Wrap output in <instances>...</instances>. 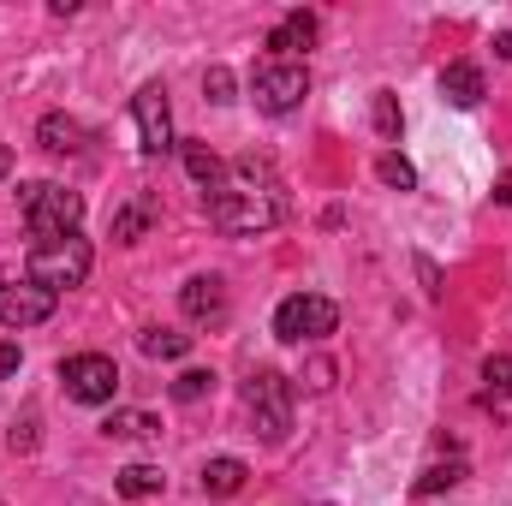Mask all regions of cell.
Masks as SVG:
<instances>
[{"mask_svg": "<svg viewBox=\"0 0 512 506\" xmlns=\"http://www.w3.org/2000/svg\"><path fill=\"white\" fill-rule=\"evenodd\" d=\"M239 173H245L251 185H221V191H209V197H203L209 221H215L221 233H233V239H251V233L280 227V215H286L280 185H274V179H262V185H256V155L239 161Z\"/></svg>", "mask_w": 512, "mask_h": 506, "instance_id": "cell-1", "label": "cell"}, {"mask_svg": "<svg viewBox=\"0 0 512 506\" xmlns=\"http://www.w3.org/2000/svg\"><path fill=\"white\" fill-rule=\"evenodd\" d=\"M18 215H24V227H30L36 245H42V239H66V233H78V221H84V197L66 191V185H54V179H36V185L18 191Z\"/></svg>", "mask_w": 512, "mask_h": 506, "instance_id": "cell-2", "label": "cell"}, {"mask_svg": "<svg viewBox=\"0 0 512 506\" xmlns=\"http://www.w3.org/2000/svg\"><path fill=\"white\" fill-rule=\"evenodd\" d=\"M84 274H90V239H78V233L42 239V245H30V256H24V280L42 286V292H54V298L66 286H84Z\"/></svg>", "mask_w": 512, "mask_h": 506, "instance_id": "cell-3", "label": "cell"}, {"mask_svg": "<svg viewBox=\"0 0 512 506\" xmlns=\"http://www.w3.org/2000/svg\"><path fill=\"white\" fill-rule=\"evenodd\" d=\"M245 411H251L256 435L268 447H280L286 429H292V387H286V376L280 370H251V381H245Z\"/></svg>", "mask_w": 512, "mask_h": 506, "instance_id": "cell-4", "label": "cell"}, {"mask_svg": "<svg viewBox=\"0 0 512 506\" xmlns=\"http://www.w3.org/2000/svg\"><path fill=\"white\" fill-rule=\"evenodd\" d=\"M334 328H340V310H334V298H322V292H292V298H280V310H274V334H280L286 346L328 340Z\"/></svg>", "mask_w": 512, "mask_h": 506, "instance_id": "cell-5", "label": "cell"}, {"mask_svg": "<svg viewBox=\"0 0 512 506\" xmlns=\"http://www.w3.org/2000/svg\"><path fill=\"white\" fill-rule=\"evenodd\" d=\"M251 96L262 114H292L310 96V66L304 60H262L251 72Z\"/></svg>", "mask_w": 512, "mask_h": 506, "instance_id": "cell-6", "label": "cell"}, {"mask_svg": "<svg viewBox=\"0 0 512 506\" xmlns=\"http://www.w3.org/2000/svg\"><path fill=\"white\" fill-rule=\"evenodd\" d=\"M60 387H66V399H78V405H108V399L120 393V370H114V358H102V352H78V358L60 364Z\"/></svg>", "mask_w": 512, "mask_h": 506, "instance_id": "cell-7", "label": "cell"}, {"mask_svg": "<svg viewBox=\"0 0 512 506\" xmlns=\"http://www.w3.org/2000/svg\"><path fill=\"white\" fill-rule=\"evenodd\" d=\"M131 120L143 137V155H167L173 149V120H167V84H143L131 96Z\"/></svg>", "mask_w": 512, "mask_h": 506, "instance_id": "cell-8", "label": "cell"}, {"mask_svg": "<svg viewBox=\"0 0 512 506\" xmlns=\"http://www.w3.org/2000/svg\"><path fill=\"white\" fill-rule=\"evenodd\" d=\"M54 304H60L54 292H42V286H30V280H24V286L12 280V286H0V328H36V322L54 316Z\"/></svg>", "mask_w": 512, "mask_h": 506, "instance_id": "cell-9", "label": "cell"}, {"mask_svg": "<svg viewBox=\"0 0 512 506\" xmlns=\"http://www.w3.org/2000/svg\"><path fill=\"white\" fill-rule=\"evenodd\" d=\"M179 310L191 322H221L227 316V280L221 274H191L185 292H179Z\"/></svg>", "mask_w": 512, "mask_h": 506, "instance_id": "cell-10", "label": "cell"}, {"mask_svg": "<svg viewBox=\"0 0 512 506\" xmlns=\"http://www.w3.org/2000/svg\"><path fill=\"white\" fill-rule=\"evenodd\" d=\"M316 12H286L274 30H268V60H298V48H316Z\"/></svg>", "mask_w": 512, "mask_h": 506, "instance_id": "cell-11", "label": "cell"}, {"mask_svg": "<svg viewBox=\"0 0 512 506\" xmlns=\"http://www.w3.org/2000/svg\"><path fill=\"white\" fill-rule=\"evenodd\" d=\"M441 96H447L453 108H477V102H483V66L453 60V66L441 72Z\"/></svg>", "mask_w": 512, "mask_h": 506, "instance_id": "cell-12", "label": "cell"}, {"mask_svg": "<svg viewBox=\"0 0 512 506\" xmlns=\"http://www.w3.org/2000/svg\"><path fill=\"white\" fill-rule=\"evenodd\" d=\"M36 143H42L48 155H78V149H84V126H78L72 114H42Z\"/></svg>", "mask_w": 512, "mask_h": 506, "instance_id": "cell-13", "label": "cell"}, {"mask_svg": "<svg viewBox=\"0 0 512 506\" xmlns=\"http://www.w3.org/2000/svg\"><path fill=\"white\" fill-rule=\"evenodd\" d=\"M245 459H209L203 465V495H215V501H233L239 489H245Z\"/></svg>", "mask_w": 512, "mask_h": 506, "instance_id": "cell-14", "label": "cell"}, {"mask_svg": "<svg viewBox=\"0 0 512 506\" xmlns=\"http://www.w3.org/2000/svg\"><path fill=\"white\" fill-rule=\"evenodd\" d=\"M179 149H185V173H191V179L203 185V197H209V191H221V179H227L221 155H215L209 143H179Z\"/></svg>", "mask_w": 512, "mask_h": 506, "instance_id": "cell-15", "label": "cell"}, {"mask_svg": "<svg viewBox=\"0 0 512 506\" xmlns=\"http://www.w3.org/2000/svg\"><path fill=\"white\" fill-rule=\"evenodd\" d=\"M114 489H120L126 501H155V495L167 489V477H161V465H126V471L114 477Z\"/></svg>", "mask_w": 512, "mask_h": 506, "instance_id": "cell-16", "label": "cell"}, {"mask_svg": "<svg viewBox=\"0 0 512 506\" xmlns=\"http://www.w3.org/2000/svg\"><path fill=\"white\" fill-rule=\"evenodd\" d=\"M102 435H108V441H149V435H161V423H155L149 411H114V417L102 423Z\"/></svg>", "mask_w": 512, "mask_h": 506, "instance_id": "cell-17", "label": "cell"}, {"mask_svg": "<svg viewBox=\"0 0 512 506\" xmlns=\"http://www.w3.org/2000/svg\"><path fill=\"white\" fill-rule=\"evenodd\" d=\"M137 352H143V358H185V352H191V334H173V328H143V334H137Z\"/></svg>", "mask_w": 512, "mask_h": 506, "instance_id": "cell-18", "label": "cell"}, {"mask_svg": "<svg viewBox=\"0 0 512 506\" xmlns=\"http://www.w3.org/2000/svg\"><path fill=\"white\" fill-rule=\"evenodd\" d=\"M465 483V459H447V465H429L423 477H417V495L429 501V495H447V489H459Z\"/></svg>", "mask_w": 512, "mask_h": 506, "instance_id": "cell-19", "label": "cell"}, {"mask_svg": "<svg viewBox=\"0 0 512 506\" xmlns=\"http://www.w3.org/2000/svg\"><path fill=\"white\" fill-rule=\"evenodd\" d=\"M370 120H376V137H382V143H399V96H393V90H376Z\"/></svg>", "mask_w": 512, "mask_h": 506, "instance_id": "cell-20", "label": "cell"}, {"mask_svg": "<svg viewBox=\"0 0 512 506\" xmlns=\"http://www.w3.org/2000/svg\"><path fill=\"white\" fill-rule=\"evenodd\" d=\"M376 173H382V185H393V191H411V185H417V167H411L405 155H393V149L376 161Z\"/></svg>", "mask_w": 512, "mask_h": 506, "instance_id": "cell-21", "label": "cell"}, {"mask_svg": "<svg viewBox=\"0 0 512 506\" xmlns=\"http://www.w3.org/2000/svg\"><path fill=\"white\" fill-rule=\"evenodd\" d=\"M203 393H215V370H185V376L173 381V399L179 405H197Z\"/></svg>", "mask_w": 512, "mask_h": 506, "instance_id": "cell-22", "label": "cell"}, {"mask_svg": "<svg viewBox=\"0 0 512 506\" xmlns=\"http://www.w3.org/2000/svg\"><path fill=\"white\" fill-rule=\"evenodd\" d=\"M143 227H149V209H120V215H114V239H120V245H137Z\"/></svg>", "mask_w": 512, "mask_h": 506, "instance_id": "cell-23", "label": "cell"}, {"mask_svg": "<svg viewBox=\"0 0 512 506\" xmlns=\"http://www.w3.org/2000/svg\"><path fill=\"white\" fill-rule=\"evenodd\" d=\"M203 90H209V102H233V72L227 66H209L203 72Z\"/></svg>", "mask_w": 512, "mask_h": 506, "instance_id": "cell-24", "label": "cell"}, {"mask_svg": "<svg viewBox=\"0 0 512 506\" xmlns=\"http://www.w3.org/2000/svg\"><path fill=\"white\" fill-rule=\"evenodd\" d=\"M483 381H489V387H501V393H512V358H507V352L483 364Z\"/></svg>", "mask_w": 512, "mask_h": 506, "instance_id": "cell-25", "label": "cell"}, {"mask_svg": "<svg viewBox=\"0 0 512 506\" xmlns=\"http://www.w3.org/2000/svg\"><path fill=\"white\" fill-rule=\"evenodd\" d=\"M18 370V340H0V381Z\"/></svg>", "mask_w": 512, "mask_h": 506, "instance_id": "cell-26", "label": "cell"}, {"mask_svg": "<svg viewBox=\"0 0 512 506\" xmlns=\"http://www.w3.org/2000/svg\"><path fill=\"white\" fill-rule=\"evenodd\" d=\"M495 54H507V60H512V30H501V36H495Z\"/></svg>", "mask_w": 512, "mask_h": 506, "instance_id": "cell-27", "label": "cell"}, {"mask_svg": "<svg viewBox=\"0 0 512 506\" xmlns=\"http://www.w3.org/2000/svg\"><path fill=\"white\" fill-rule=\"evenodd\" d=\"M6 173H12V149H0V179H6Z\"/></svg>", "mask_w": 512, "mask_h": 506, "instance_id": "cell-28", "label": "cell"}]
</instances>
